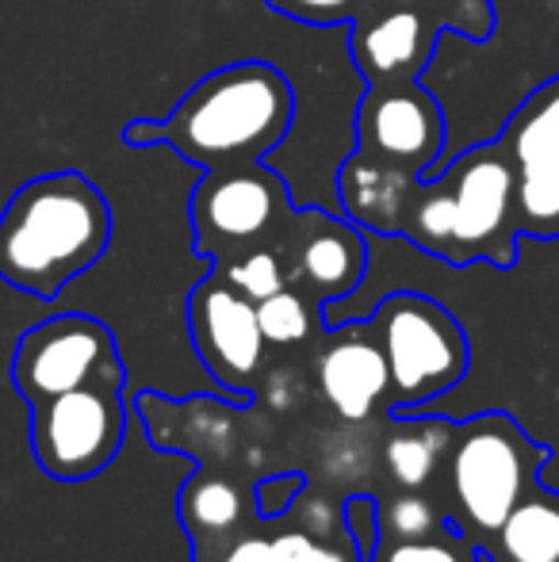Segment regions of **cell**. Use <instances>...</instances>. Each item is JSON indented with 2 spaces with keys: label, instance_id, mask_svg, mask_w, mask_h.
Listing matches in <instances>:
<instances>
[{
  "label": "cell",
  "instance_id": "8992f818",
  "mask_svg": "<svg viewBox=\"0 0 559 562\" xmlns=\"http://www.w3.org/2000/svg\"><path fill=\"white\" fill-rule=\"evenodd\" d=\"M440 31L463 38H491V0H422V4H376L368 0L349 23V58L368 85L418 81L433 61Z\"/></svg>",
  "mask_w": 559,
  "mask_h": 562
},
{
  "label": "cell",
  "instance_id": "8fae6325",
  "mask_svg": "<svg viewBox=\"0 0 559 562\" xmlns=\"http://www.w3.org/2000/svg\"><path fill=\"white\" fill-rule=\"evenodd\" d=\"M445 149V112L418 81L368 85L353 112V154L388 169L433 177Z\"/></svg>",
  "mask_w": 559,
  "mask_h": 562
},
{
  "label": "cell",
  "instance_id": "30bf717a",
  "mask_svg": "<svg viewBox=\"0 0 559 562\" xmlns=\"http://www.w3.org/2000/svg\"><path fill=\"white\" fill-rule=\"evenodd\" d=\"M188 334H192L200 363L223 386V394L246 406L254 398L257 375L265 371V352H269L254 299H246L219 268H211L188 291Z\"/></svg>",
  "mask_w": 559,
  "mask_h": 562
},
{
  "label": "cell",
  "instance_id": "e0dca14e",
  "mask_svg": "<svg viewBox=\"0 0 559 562\" xmlns=\"http://www.w3.org/2000/svg\"><path fill=\"white\" fill-rule=\"evenodd\" d=\"M456 437L452 417H395L383 414L380 456L391 490H437L448 448Z\"/></svg>",
  "mask_w": 559,
  "mask_h": 562
},
{
  "label": "cell",
  "instance_id": "4fadbf2b",
  "mask_svg": "<svg viewBox=\"0 0 559 562\" xmlns=\"http://www.w3.org/2000/svg\"><path fill=\"white\" fill-rule=\"evenodd\" d=\"M277 257L288 288L303 291L318 306L349 299L368 272L365 229L322 207H295L277 241Z\"/></svg>",
  "mask_w": 559,
  "mask_h": 562
},
{
  "label": "cell",
  "instance_id": "603a6c76",
  "mask_svg": "<svg viewBox=\"0 0 559 562\" xmlns=\"http://www.w3.org/2000/svg\"><path fill=\"white\" fill-rule=\"evenodd\" d=\"M234 283L246 299L254 303H265L269 295L288 288V276H283V265L277 257V249H249L242 257H231L226 265H211Z\"/></svg>",
  "mask_w": 559,
  "mask_h": 562
},
{
  "label": "cell",
  "instance_id": "277c9868",
  "mask_svg": "<svg viewBox=\"0 0 559 562\" xmlns=\"http://www.w3.org/2000/svg\"><path fill=\"white\" fill-rule=\"evenodd\" d=\"M552 448L533 440L506 409H487L456 422V437L440 471V497L471 540L483 548L517 502L540 482Z\"/></svg>",
  "mask_w": 559,
  "mask_h": 562
},
{
  "label": "cell",
  "instance_id": "9a60e30c",
  "mask_svg": "<svg viewBox=\"0 0 559 562\" xmlns=\"http://www.w3.org/2000/svg\"><path fill=\"white\" fill-rule=\"evenodd\" d=\"M269 528L277 562H368L349 502H334L314 486H299L288 509L269 517Z\"/></svg>",
  "mask_w": 559,
  "mask_h": 562
},
{
  "label": "cell",
  "instance_id": "d4e9b609",
  "mask_svg": "<svg viewBox=\"0 0 559 562\" xmlns=\"http://www.w3.org/2000/svg\"><path fill=\"white\" fill-rule=\"evenodd\" d=\"M192 562H277V555H272L269 517H261L249 532H242L238 540H231L226 548H215V551H208V555H192Z\"/></svg>",
  "mask_w": 559,
  "mask_h": 562
},
{
  "label": "cell",
  "instance_id": "5b68a950",
  "mask_svg": "<svg viewBox=\"0 0 559 562\" xmlns=\"http://www.w3.org/2000/svg\"><path fill=\"white\" fill-rule=\"evenodd\" d=\"M391 368V414L425 406L448 394L468 375L471 348L452 311L418 291H395L380 299L368 318Z\"/></svg>",
  "mask_w": 559,
  "mask_h": 562
},
{
  "label": "cell",
  "instance_id": "ac0fdd59",
  "mask_svg": "<svg viewBox=\"0 0 559 562\" xmlns=\"http://www.w3.org/2000/svg\"><path fill=\"white\" fill-rule=\"evenodd\" d=\"M418 180L422 177L349 154L342 161V169H337V200H342V211L349 223H357L368 234L399 237L406 203H411V192L418 188Z\"/></svg>",
  "mask_w": 559,
  "mask_h": 562
},
{
  "label": "cell",
  "instance_id": "3957f363",
  "mask_svg": "<svg viewBox=\"0 0 559 562\" xmlns=\"http://www.w3.org/2000/svg\"><path fill=\"white\" fill-rule=\"evenodd\" d=\"M517 177L499 138L463 149L445 172L422 177L406 203L399 237L452 268L517 260Z\"/></svg>",
  "mask_w": 559,
  "mask_h": 562
},
{
  "label": "cell",
  "instance_id": "44dd1931",
  "mask_svg": "<svg viewBox=\"0 0 559 562\" xmlns=\"http://www.w3.org/2000/svg\"><path fill=\"white\" fill-rule=\"evenodd\" d=\"M322 314H326V306H318L295 288H283L265 303H257V322H261V334L272 348L311 345L314 337L326 334Z\"/></svg>",
  "mask_w": 559,
  "mask_h": 562
},
{
  "label": "cell",
  "instance_id": "5bb4252c",
  "mask_svg": "<svg viewBox=\"0 0 559 562\" xmlns=\"http://www.w3.org/2000/svg\"><path fill=\"white\" fill-rule=\"evenodd\" d=\"M314 375H318L322 398L345 422L360 425L391 414V368L368 318L329 329L314 360Z\"/></svg>",
  "mask_w": 559,
  "mask_h": 562
},
{
  "label": "cell",
  "instance_id": "cb8c5ba5",
  "mask_svg": "<svg viewBox=\"0 0 559 562\" xmlns=\"http://www.w3.org/2000/svg\"><path fill=\"white\" fill-rule=\"evenodd\" d=\"M272 12L288 15L295 23L311 27H334V23H353L368 0H265Z\"/></svg>",
  "mask_w": 559,
  "mask_h": 562
},
{
  "label": "cell",
  "instance_id": "6da1fadb",
  "mask_svg": "<svg viewBox=\"0 0 559 562\" xmlns=\"http://www.w3.org/2000/svg\"><path fill=\"white\" fill-rule=\"evenodd\" d=\"M295 123L291 81L269 61H231L192 85L165 119H131L127 146H169L211 169L265 161Z\"/></svg>",
  "mask_w": 559,
  "mask_h": 562
},
{
  "label": "cell",
  "instance_id": "9c48e42d",
  "mask_svg": "<svg viewBox=\"0 0 559 562\" xmlns=\"http://www.w3.org/2000/svg\"><path fill=\"white\" fill-rule=\"evenodd\" d=\"M127 440L120 386H81L31 406V456L54 482H89L112 467Z\"/></svg>",
  "mask_w": 559,
  "mask_h": 562
},
{
  "label": "cell",
  "instance_id": "7c38bea8",
  "mask_svg": "<svg viewBox=\"0 0 559 562\" xmlns=\"http://www.w3.org/2000/svg\"><path fill=\"white\" fill-rule=\"evenodd\" d=\"M499 142L517 177V229L525 237H559V77L533 89L506 119Z\"/></svg>",
  "mask_w": 559,
  "mask_h": 562
},
{
  "label": "cell",
  "instance_id": "d6986e66",
  "mask_svg": "<svg viewBox=\"0 0 559 562\" xmlns=\"http://www.w3.org/2000/svg\"><path fill=\"white\" fill-rule=\"evenodd\" d=\"M479 551L487 562H559V490L537 482Z\"/></svg>",
  "mask_w": 559,
  "mask_h": 562
},
{
  "label": "cell",
  "instance_id": "52a82bcc",
  "mask_svg": "<svg viewBox=\"0 0 559 562\" xmlns=\"http://www.w3.org/2000/svg\"><path fill=\"white\" fill-rule=\"evenodd\" d=\"M291 215L288 180L265 161L203 172L188 203L192 245L211 265H226L249 249H277Z\"/></svg>",
  "mask_w": 559,
  "mask_h": 562
},
{
  "label": "cell",
  "instance_id": "2e32d148",
  "mask_svg": "<svg viewBox=\"0 0 559 562\" xmlns=\"http://www.w3.org/2000/svg\"><path fill=\"white\" fill-rule=\"evenodd\" d=\"M257 482L261 479H234V474L211 471L208 463L192 479H185V486L177 490V520L192 540V555L226 548L265 517L257 505Z\"/></svg>",
  "mask_w": 559,
  "mask_h": 562
},
{
  "label": "cell",
  "instance_id": "484cf974",
  "mask_svg": "<svg viewBox=\"0 0 559 562\" xmlns=\"http://www.w3.org/2000/svg\"><path fill=\"white\" fill-rule=\"evenodd\" d=\"M376 4H422V0H376Z\"/></svg>",
  "mask_w": 559,
  "mask_h": 562
},
{
  "label": "cell",
  "instance_id": "ba28073f",
  "mask_svg": "<svg viewBox=\"0 0 559 562\" xmlns=\"http://www.w3.org/2000/svg\"><path fill=\"white\" fill-rule=\"evenodd\" d=\"M12 386L27 406L81 386H127L120 345L92 314H54L23 329L12 352Z\"/></svg>",
  "mask_w": 559,
  "mask_h": 562
},
{
  "label": "cell",
  "instance_id": "7402d4cb",
  "mask_svg": "<svg viewBox=\"0 0 559 562\" xmlns=\"http://www.w3.org/2000/svg\"><path fill=\"white\" fill-rule=\"evenodd\" d=\"M368 562H483V551L460 525L448 520L445 528L414 536V540H380L376 536Z\"/></svg>",
  "mask_w": 559,
  "mask_h": 562
},
{
  "label": "cell",
  "instance_id": "ffe728a7",
  "mask_svg": "<svg viewBox=\"0 0 559 562\" xmlns=\"http://www.w3.org/2000/svg\"><path fill=\"white\" fill-rule=\"evenodd\" d=\"M376 509V536L380 540H414L445 528L448 509L440 490H391V494H372Z\"/></svg>",
  "mask_w": 559,
  "mask_h": 562
},
{
  "label": "cell",
  "instance_id": "7a4b0ae2",
  "mask_svg": "<svg viewBox=\"0 0 559 562\" xmlns=\"http://www.w3.org/2000/svg\"><path fill=\"white\" fill-rule=\"evenodd\" d=\"M112 229V203L85 172H43L0 211V280L51 303L104 257Z\"/></svg>",
  "mask_w": 559,
  "mask_h": 562
}]
</instances>
